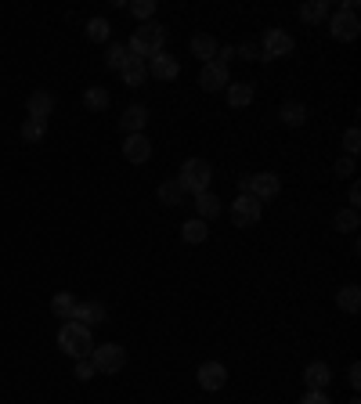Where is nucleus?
Masks as SVG:
<instances>
[{
  "label": "nucleus",
  "mask_w": 361,
  "mask_h": 404,
  "mask_svg": "<svg viewBox=\"0 0 361 404\" xmlns=\"http://www.w3.org/2000/svg\"><path fill=\"white\" fill-rule=\"evenodd\" d=\"M163 44H166V29H163L159 22H141V25L134 29L127 51L145 61V58H156V54L163 51Z\"/></svg>",
  "instance_id": "nucleus-1"
},
{
  "label": "nucleus",
  "mask_w": 361,
  "mask_h": 404,
  "mask_svg": "<svg viewBox=\"0 0 361 404\" xmlns=\"http://www.w3.org/2000/svg\"><path fill=\"white\" fill-rule=\"evenodd\" d=\"M58 347L80 361V357H90V350H94V336H90V329L80 325V322H66L58 329Z\"/></svg>",
  "instance_id": "nucleus-2"
},
{
  "label": "nucleus",
  "mask_w": 361,
  "mask_h": 404,
  "mask_svg": "<svg viewBox=\"0 0 361 404\" xmlns=\"http://www.w3.org/2000/svg\"><path fill=\"white\" fill-rule=\"evenodd\" d=\"M209 180H214V166H209L206 159H185V163H180L177 184L185 188V195H202V192H209Z\"/></svg>",
  "instance_id": "nucleus-3"
},
{
  "label": "nucleus",
  "mask_w": 361,
  "mask_h": 404,
  "mask_svg": "<svg viewBox=\"0 0 361 404\" xmlns=\"http://www.w3.org/2000/svg\"><path fill=\"white\" fill-rule=\"evenodd\" d=\"M90 365H94L98 376H116V372L127 365V350L119 343H102V347L90 350Z\"/></svg>",
  "instance_id": "nucleus-4"
},
{
  "label": "nucleus",
  "mask_w": 361,
  "mask_h": 404,
  "mask_svg": "<svg viewBox=\"0 0 361 404\" xmlns=\"http://www.w3.org/2000/svg\"><path fill=\"white\" fill-rule=\"evenodd\" d=\"M260 51H264V61L289 58V54H293V37L286 33V29H267V33H264V44H260Z\"/></svg>",
  "instance_id": "nucleus-5"
},
{
  "label": "nucleus",
  "mask_w": 361,
  "mask_h": 404,
  "mask_svg": "<svg viewBox=\"0 0 361 404\" xmlns=\"http://www.w3.org/2000/svg\"><path fill=\"white\" fill-rule=\"evenodd\" d=\"M329 33H333L336 40H343V44H350L361 33V22H357V15L350 8H340L333 18H329Z\"/></svg>",
  "instance_id": "nucleus-6"
},
{
  "label": "nucleus",
  "mask_w": 361,
  "mask_h": 404,
  "mask_svg": "<svg viewBox=\"0 0 361 404\" xmlns=\"http://www.w3.org/2000/svg\"><path fill=\"white\" fill-rule=\"evenodd\" d=\"M260 221V202L253 195H238L231 202V224L235 228H253Z\"/></svg>",
  "instance_id": "nucleus-7"
},
{
  "label": "nucleus",
  "mask_w": 361,
  "mask_h": 404,
  "mask_svg": "<svg viewBox=\"0 0 361 404\" xmlns=\"http://www.w3.org/2000/svg\"><path fill=\"white\" fill-rule=\"evenodd\" d=\"M199 87L202 90H209V94H217V90H224L228 87V66L224 61H206L202 66V73H199Z\"/></svg>",
  "instance_id": "nucleus-8"
},
{
  "label": "nucleus",
  "mask_w": 361,
  "mask_h": 404,
  "mask_svg": "<svg viewBox=\"0 0 361 404\" xmlns=\"http://www.w3.org/2000/svg\"><path fill=\"white\" fill-rule=\"evenodd\" d=\"M195 379H199L202 390H224V383H228V368H224L221 361H202L199 372H195Z\"/></svg>",
  "instance_id": "nucleus-9"
},
{
  "label": "nucleus",
  "mask_w": 361,
  "mask_h": 404,
  "mask_svg": "<svg viewBox=\"0 0 361 404\" xmlns=\"http://www.w3.org/2000/svg\"><path fill=\"white\" fill-rule=\"evenodd\" d=\"M145 69L152 73L156 80H163V83H170V80H177V76H180L177 58H173V54H166V51H159L156 58H148V66H145Z\"/></svg>",
  "instance_id": "nucleus-10"
},
{
  "label": "nucleus",
  "mask_w": 361,
  "mask_h": 404,
  "mask_svg": "<svg viewBox=\"0 0 361 404\" xmlns=\"http://www.w3.org/2000/svg\"><path fill=\"white\" fill-rule=\"evenodd\" d=\"M25 112H29V119L47 123L51 112H54V94H51V90H33V94H29V102H25Z\"/></svg>",
  "instance_id": "nucleus-11"
},
{
  "label": "nucleus",
  "mask_w": 361,
  "mask_h": 404,
  "mask_svg": "<svg viewBox=\"0 0 361 404\" xmlns=\"http://www.w3.org/2000/svg\"><path fill=\"white\" fill-rule=\"evenodd\" d=\"M282 192V180L279 173H253V184H250V195L257 202H267V199H275Z\"/></svg>",
  "instance_id": "nucleus-12"
},
{
  "label": "nucleus",
  "mask_w": 361,
  "mask_h": 404,
  "mask_svg": "<svg viewBox=\"0 0 361 404\" xmlns=\"http://www.w3.org/2000/svg\"><path fill=\"white\" fill-rule=\"evenodd\" d=\"M109 318V307L102 303V300H90V303H76V314H73V322H80V325H98V322H105Z\"/></svg>",
  "instance_id": "nucleus-13"
},
{
  "label": "nucleus",
  "mask_w": 361,
  "mask_h": 404,
  "mask_svg": "<svg viewBox=\"0 0 361 404\" xmlns=\"http://www.w3.org/2000/svg\"><path fill=\"white\" fill-rule=\"evenodd\" d=\"M123 155H127L130 163H148V155H152V141H148L145 134H127Z\"/></svg>",
  "instance_id": "nucleus-14"
},
{
  "label": "nucleus",
  "mask_w": 361,
  "mask_h": 404,
  "mask_svg": "<svg viewBox=\"0 0 361 404\" xmlns=\"http://www.w3.org/2000/svg\"><path fill=\"white\" fill-rule=\"evenodd\" d=\"M304 383H307V390H325L329 383H333V368H329L325 361H311L304 368Z\"/></svg>",
  "instance_id": "nucleus-15"
},
{
  "label": "nucleus",
  "mask_w": 361,
  "mask_h": 404,
  "mask_svg": "<svg viewBox=\"0 0 361 404\" xmlns=\"http://www.w3.org/2000/svg\"><path fill=\"white\" fill-rule=\"evenodd\" d=\"M145 123H148V109L145 105H130L123 116H119V127H123L127 134H141Z\"/></svg>",
  "instance_id": "nucleus-16"
},
{
  "label": "nucleus",
  "mask_w": 361,
  "mask_h": 404,
  "mask_svg": "<svg viewBox=\"0 0 361 404\" xmlns=\"http://www.w3.org/2000/svg\"><path fill=\"white\" fill-rule=\"evenodd\" d=\"M195 209H199V221H214V216H221V199L214 195V192H202V195H195Z\"/></svg>",
  "instance_id": "nucleus-17"
},
{
  "label": "nucleus",
  "mask_w": 361,
  "mask_h": 404,
  "mask_svg": "<svg viewBox=\"0 0 361 404\" xmlns=\"http://www.w3.org/2000/svg\"><path fill=\"white\" fill-rule=\"evenodd\" d=\"M217 51H221V44H217L214 37H206V33L192 37V54H195V58H202V66H206V61H214V58H217Z\"/></svg>",
  "instance_id": "nucleus-18"
},
{
  "label": "nucleus",
  "mask_w": 361,
  "mask_h": 404,
  "mask_svg": "<svg viewBox=\"0 0 361 404\" xmlns=\"http://www.w3.org/2000/svg\"><path fill=\"white\" fill-rule=\"evenodd\" d=\"M279 119L286 123V127H304V119H307V105L304 102H286L279 109Z\"/></svg>",
  "instance_id": "nucleus-19"
},
{
  "label": "nucleus",
  "mask_w": 361,
  "mask_h": 404,
  "mask_svg": "<svg viewBox=\"0 0 361 404\" xmlns=\"http://www.w3.org/2000/svg\"><path fill=\"white\" fill-rule=\"evenodd\" d=\"M119 76H123V83H127V87H141V83H145V76H148V69H145V61H141V58H134V54H130V58H127V66L119 69Z\"/></svg>",
  "instance_id": "nucleus-20"
},
{
  "label": "nucleus",
  "mask_w": 361,
  "mask_h": 404,
  "mask_svg": "<svg viewBox=\"0 0 361 404\" xmlns=\"http://www.w3.org/2000/svg\"><path fill=\"white\" fill-rule=\"evenodd\" d=\"M253 90H257L253 83H231L228 87V105L231 109H246L253 102Z\"/></svg>",
  "instance_id": "nucleus-21"
},
{
  "label": "nucleus",
  "mask_w": 361,
  "mask_h": 404,
  "mask_svg": "<svg viewBox=\"0 0 361 404\" xmlns=\"http://www.w3.org/2000/svg\"><path fill=\"white\" fill-rule=\"evenodd\" d=\"M206 235H209V224H206V221H199V216L185 221V228H180V238H185V242H192V245L206 242Z\"/></svg>",
  "instance_id": "nucleus-22"
},
{
  "label": "nucleus",
  "mask_w": 361,
  "mask_h": 404,
  "mask_svg": "<svg viewBox=\"0 0 361 404\" xmlns=\"http://www.w3.org/2000/svg\"><path fill=\"white\" fill-rule=\"evenodd\" d=\"M336 303H340V310H347V314H357L361 310V289L357 286H343L336 293Z\"/></svg>",
  "instance_id": "nucleus-23"
},
{
  "label": "nucleus",
  "mask_w": 361,
  "mask_h": 404,
  "mask_svg": "<svg viewBox=\"0 0 361 404\" xmlns=\"http://www.w3.org/2000/svg\"><path fill=\"white\" fill-rule=\"evenodd\" d=\"M159 202H166V206H180V202H185V188L177 184V177L159 184Z\"/></svg>",
  "instance_id": "nucleus-24"
},
{
  "label": "nucleus",
  "mask_w": 361,
  "mask_h": 404,
  "mask_svg": "<svg viewBox=\"0 0 361 404\" xmlns=\"http://www.w3.org/2000/svg\"><path fill=\"white\" fill-rule=\"evenodd\" d=\"M83 33H87V40H94V44H109V37H112V25H109L105 18H90Z\"/></svg>",
  "instance_id": "nucleus-25"
},
{
  "label": "nucleus",
  "mask_w": 361,
  "mask_h": 404,
  "mask_svg": "<svg viewBox=\"0 0 361 404\" xmlns=\"http://www.w3.org/2000/svg\"><path fill=\"white\" fill-rule=\"evenodd\" d=\"M51 310H54V318H69V322H73V314H76L73 293H58V296L51 300Z\"/></svg>",
  "instance_id": "nucleus-26"
},
{
  "label": "nucleus",
  "mask_w": 361,
  "mask_h": 404,
  "mask_svg": "<svg viewBox=\"0 0 361 404\" xmlns=\"http://www.w3.org/2000/svg\"><path fill=\"white\" fill-rule=\"evenodd\" d=\"M300 18H304V22H325L329 18V4H325V0H307V4L304 8H300Z\"/></svg>",
  "instance_id": "nucleus-27"
},
{
  "label": "nucleus",
  "mask_w": 361,
  "mask_h": 404,
  "mask_svg": "<svg viewBox=\"0 0 361 404\" xmlns=\"http://www.w3.org/2000/svg\"><path fill=\"white\" fill-rule=\"evenodd\" d=\"M83 105H87L90 112H105V109H109V90H105V87H90L87 94H83Z\"/></svg>",
  "instance_id": "nucleus-28"
},
{
  "label": "nucleus",
  "mask_w": 361,
  "mask_h": 404,
  "mask_svg": "<svg viewBox=\"0 0 361 404\" xmlns=\"http://www.w3.org/2000/svg\"><path fill=\"white\" fill-rule=\"evenodd\" d=\"M127 58H130V51H127V44H109V54H105V66L109 69H123L127 66Z\"/></svg>",
  "instance_id": "nucleus-29"
},
{
  "label": "nucleus",
  "mask_w": 361,
  "mask_h": 404,
  "mask_svg": "<svg viewBox=\"0 0 361 404\" xmlns=\"http://www.w3.org/2000/svg\"><path fill=\"white\" fill-rule=\"evenodd\" d=\"M357 221H361V216H357V209H340L336 216H333V228L336 231H357Z\"/></svg>",
  "instance_id": "nucleus-30"
},
{
  "label": "nucleus",
  "mask_w": 361,
  "mask_h": 404,
  "mask_svg": "<svg viewBox=\"0 0 361 404\" xmlns=\"http://www.w3.org/2000/svg\"><path fill=\"white\" fill-rule=\"evenodd\" d=\"M44 134H47V123H37V119L22 123V141H40Z\"/></svg>",
  "instance_id": "nucleus-31"
},
{
  "label": "nucleus",
  "mask_w": 361,
  "mask_h": 404,
  "mask_svg": "<svg viewBox=\"0 0 361 404\" xmlns=\"http://www.w3.org/2000/svg\"><path fill=\"white\" fill-rule=\"evenodd\" d=\"M130 15L141 18V22H152V15H156V0H134V4H130Z\"/></svg>",
  "instance_id": "nucleus-32"
},
{
  "label": "nucleus",
  "mask_w": 361,
  "mask_h": 404,
  "mask_svg": "<svg viewBox=\"0 0 361 404\" xmlns=\"http://www.w3.org/2000/svg\"><path fill=\"white\" fill-rule=\"evenodd\" d=\"M343 148H347V155H350V159H354V155L361 152V130H357V127H350V130L343 134Z\"/></svg>",
  "instance_id": "nucleus-33"
},
{
  "label": "nucleus",
  "mask_w": 361,
  "mask_h": 404,
  "mask_svg": "<svg viewBox=\"0 0 361 404\" xmlns=\"http://www.w3.org/2000/svg\"><path fill=\"white\" fill-rule=\"evenodd\" d=\"M94 376H98V372H94V365H90V357H80L76 361V379L87 383V379H94Z\"/></svg>",
  "instance_id": "nucleus-34"
},
{
  "label": "nucleus",
  "mask_w": 361,
  "mask_h": 404,
  "mask_svg": "<svg viewBox=\"0 0 361 404\" xmlns=\"http://www.w3.org/2000/svg\"><path fill=\"white\" fill-rule=\"evenodd\" d=\"M296 404H333V400H329V393H325V390H307V393L300 397Z\"/></svg>",
  "instance_id": "nucleus-35"
},
{
  "label": "nucleus",
  "mask_w": 361,
  "mask_h": 404,
  "mask_svg": "<svg viewBox=\"0 0 361 404\" xmlns=\"http://www.w3.org/2000/svg\"><path fill=\"white\" fill-rule=\"evenodd\" d=\"M238 54H243V58H264V51H260V44H243V47H238Z\"/></svg>",
  "instance_id": "nucleus-36"
},
{
  "label": "nucleus",
  "mask_w": 361,
  "mask_h": 404,
  "mask_svg": "<svg viewBox=\"0 0 361 404\" xmlns=\"http://www.w3.org/2000/svg\"><path fill=\"white\" fill-rule=\"evenodd\" d=\"M336 173H340V177H350V173H354V159H350V155L336 159Z\"/></svg>",
  "instance_id": "nucleus-37"
},
{
  "label": "nucleus",
  "mask_w": 361,
  "mask_h": 404,
  "mask_svg": "<svg viewBox=\"0 0 361 404\" xmlns=\"http://www.w3.org/2000/svg\"><path fill=\"white\" fill-rule=\"evenodd\" d=\"M347 383H350V386H354V390H357V386H361V365H357V361H354V365H350V368H347Z\"/></svg>",
  "instance_id": "nucleus-38"
},
{
  "label": "nucleus",
  "mask_w": 361,
  "mask_h": 404,
  "mask_svg": "<svg viewBox=\"0 0 361 404\" xmlns=\"http://www.w3.org/2000/svg\"><path fill=\"white\" fill-rule=\"evenodd\" d=\"M250 184H253V173H243V177H238V192L250 195Z\"/></svg>",
  "instance_id": "nucleus-39"
},
{
  "label": "nucleus",
  "mask_w": 361,
  "mask_h": 404,
  "mask_svg": "<svg viewBox=\"0 0 361 404\" xmlns=\"http://www.w3.org/2000/svg\"><path fill=\"white\" fill-rule=\"evenodd\" d=\"M347 199H350V209L361 206V188H357V184H350V195H347Z\"/></svg>",
  "instance_id": "nucleus-40"
},
{
  "label": "nucleus",
  "mask_w": 361,
  "mask_h": 404,
  "mask_svg": "<svg viewBox=\"0 0 361 404\" xmlns=\"http://www.w3.org/2000/svg\"><path fill=\"white\" fill-rule=\"evenodd\" d=\"M350 404H361V400H350Z\"/></svg>",
  "instance_id": "nucleus-41"
}]
</instances>
